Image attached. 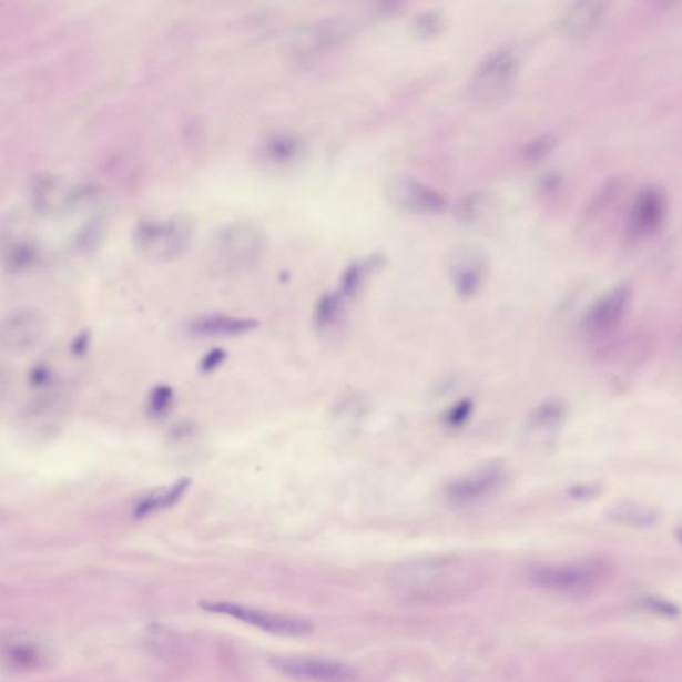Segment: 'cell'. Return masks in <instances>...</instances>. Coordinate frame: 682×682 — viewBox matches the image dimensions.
Segmentation results:
<instances>
[{"label":"cell","mask_w":682,"mask_h":682,"mask_svg":"<svg viewBox=\"0 0 682 682\" xmlns=\"http://www.w3.org/2000/svg\"><path fill=\"white\" fill-rule=\"evenodd\" d=\"M190 488L191 480L187 478L177 479L169 486L156 488L138 499L134 508H132V516L138 520H143L169 511L170 508L175 507L183 500Z\"/></svg>","instance_id":"cell-19"},{"label":"cell","mask_w":682,"mask_h":682,"mask_svg":"<svg viewBox=\"0 0 682 682\" xmlns=\"http://www.w3.org/2000/svg\"><path fill=\"white\" fill-rule=\"evenodd\" d=\"M43 247L30 235H12L3 241L2 263L12 275L31 273L43 262Z\"/></svg>","instance_id":"cell-18"},{"label":"cell","mask_w":682,"mask_h":682,"mask_svg":"<svg viewBox=\"0 0 682 682\" xmlns=\"http://www.w3.org/2000/svg\"><path fill=\"white\" fill-rule=\"evenodd\" d=\"M608 6L602 2H574L566 6L558 18V28L562 34L581 39L599 28L607 14Z\"/></svg>","instance_id":"cell-17"},{"label":"cell","mask_w":682,"mask_h":682,"mask_svg":"<svg viewBox=\"0 0 682 682\" xmlns=\"http://www.w3.org/2000/svg\"><path fill=\"white\" fill-rule=\"evenodd\" d=\"M266 250V236L250 223L225 225L212 237L210 256L215 266L225 271L254 267Z\"/></svg>","instance_id":"cell-3"},{"label":"cell","mask_w":682,"mask_h":682,"mask_svg":"<svg viewBox=\"0 0 682 682\" xmlns=\"http://www.w3.org/2000/svg\"><path fill=\"white\" fill-rule=\"evenodd\" d=\"M566 419L564 403L548 400L536 408L528 420L529 434L551 435Z\"/></svg>","instance_id":"cell-23"},{"label":"cell","mask_w":682,"mask_h":682,"mask_svg":"<svg viewBox=\"0 0 682 682\" xmlns=\"http://www.w3.org/2000/svg\"><path fill=\"white\" fill-rule=\"evenodd\" d=\"M600 493L599 485H582L576 486L572 489V496L574 499L589 500L596 498Z\"/></svg>","instance_id":"cell-36"},{"label":"cell","mask_w":682,"mask_h":682,"mask_svg":"<svg viewBox=\"0 0 682 682\" xmlns=\"http://www.w3.org/2000/svg\"><path fill=\"white\" fill-rule=\"evenodd\" d=\"M225 360H227V353L222 348H214L202 356V360L199 363V369H201L203 374H212L217 368H221Z\"/></svg>","instance_id":"cell-32"},{"label":"cell","mask_w":682,"mask_h":682,"mask_svg":"<svg viewBox=\"0 0 682 682\" xmlns=\"http://www.w3.org/2000/svg\"><path fill=\"white\" fill-rule=\"evenodd\" d=\"M596 568L588 562L572 564L540 566L532 569L531 579L536 586L556 591H572L591 584Z\"/></svg>","instance_id":"cell-16"},{"label":"cell","mask_w":682,"mask_h":682,"mask_svg":"<svg viewBox=\"0 0 682 682\" xmlns=\"http://www.w3.org/2000/svg\"><path fill=\"white\" fill-rule=\"evenodd\" d=\"M508 472L505 466L487 465L461 478L455 479L444 488L442 498L455 508L479 506L493 498L507 486Z\"/></svg>","instance_id":"cell-6"},{"label":"cell","mask_w":682,"mask_h":682,"mask_svg":"<svg viewBox=\"0 0 682 682\" xmlns=\"http://www.w3.org/2000/svg\"><path fill=\"white\" fill-rule=\"evenodd\" d=\"M303 139L294 132L277 131L257 142L254 157L267 169H283L296 163L304 154Z\"/></svg>","instance_id":"cell-15"},{"label":"cell","mask_w":682,"mask_h":682,"mask_svg":"<svg viewBox=\"0 0 682 682\" xmlns=\"http://www.w3.org/2000/svg\"><path fill=\"white\" fill-rule=\"evenodd\" d=\"M631 299V291L625 284L608 291L599 297L582 317V328L591 335H604L612 330L624 317Z\"/></svg>","instance_id":"cell-14"},{"label":"cell","mask_w":682,"mask_h":682,"mask_svg":"<svg viewBox=\"0 0 682 682\" xmlns=\"http://www.w3.org/2000/svg\"><path fill=\"white\" fill-rule=\"evenodd\" d=\"M456 216L466 225L480 224L496 212V201L493 196L485 192H474L456 205Z\"/></svg>","instance_id":"cell-22"},{"label":"cell","mask_w":682,"mask_h":682,"mask_svg":"<svg viewBox=\"0 0 682 682\" xmlns=\"http://www.w3.org/2000/svg\"><path fill=\"white\" fill-rule=\"evenodd\" d=\"M681 540H682V531H681Z\"/></svg>","instance_id":"cell-37"},{"label":"cell","mask_w":682,"mask_h":682,"mask_svg":"<svg viewBox=\"0 0 682 682\" xmlns=\"http://www.w3.org/2000/svg\"><path fill=\"white\" fill-rule=\"evenodd\" d=\"M28 380L31 388L49 389L55 383L54 369L45 366V364H37L29 370Z\"/></svg>","instance_id":"cell-30"},{"label":"cell","mask_w":682,"mask_h":682,"mask_svg":"<svg viewBox=\"0 0 682 682\" xmlns=\"http://www.w3.org/2000/svg\"><path fill=\"white\" fill-rule=\"evenodd\" d=\"M521 69V54L515 45L506 44L489 52L475 69L471 94L481 103H495L508 95Z\"/></svg>","instance_id":"cell-4"},{"label":"cell","mask_w":682,"mask_h":682,"mask_svg":"<svg viewBox=\"0 0 682 682\" xmlns=\"http://www.w3.org/2000/svg\"><path fill=\"white\" fill-rule=\"evenodd\" d=\"M471 413H472V403L461 401L459 404H456V406L449 410L446 417V421L447 424H449L450 427H454V428L460 427L462 426V424H465L469 419V416H471Z\"/></svg>","instance_id":"cell-33"},{"label":"cell","mask_w":682,"mask_h":682,"mask_svg":"<svg viewBox=\"0 0 682 682\" xmlns=\"http://www.w3.org/2000/svg\"><path fill=\"white\" fill-rule=\"evenodd\" d=\"M447 267L456 293L466 299L478 295L491 274L486 251L476 244L462 243L450 250Z\"/></svg>","instance_id":"cell-9"},{"label":"cell","mask_w":682,"mask_h":682,"mask_svg":"<svg viewBox=\"0 0 682 682\" xmlns=\"http://www.w3.org/2000/svg\"><path fill=\"white\" fill-rule=\"evenodd\" d=\"M343 311L342 295H324L316 304L315 324L322 329H328L339 319Z\"/></svg>","instance_id":"cell-26"},{"label":"cell","mask_w":682,"mask_h":682,"mask_svg":"<svg viewBox=\"0 0 682 682\" xmlns=\"http://www.w3.org/2000/svg\"><path fill=\"white\" fill-rule=\"evenodd\" d=\"M4 659L11 668L18 671H35L45 662V652L37 642L22 640L11 641L4 647Z\"/></svg>","instance_id":"cell-21"},{"label":"cell","mask_w":682,"mask_h":682,"mask_svg":"<svg viewBox=\"0 0 682 682\" xmlns=\"http://www.w3.org/2000/svg\"><path fill=\"white\" fill-rule=\"evenodd\" d=\"M386 194L390 204L410 214H437L447 205L439 192L410 177L397 176L389 181Z\"/></svg>","instance_id":"cell-12"},{"label":"cell","mask_w":682,"mask_h":682,"mask_svg":"<svg viewBox=\"0 0 682 682\" xmlns=\"http://www.w3.org/2000/svg\"><path fill=\"white\" fill-rule=\"evenodd\" d=\"M395 586L413 600L447 599L458 596L472 579L471 569L461 559L435 558L409 562L396 569Z\"/></svg>","instance_id":"cell-1"},{"label":"cell","mask_w":682,"mask_h":682,"mask_svg":"<svg viewBox=\"0 0 682 682\" xmlns=\"http://www.w3.org/2000/svg\"><path fill=\"white\" fill-rule=\"evenodd\" d=\"M355 26L347 18H330L304 26L289 41V54L311 61L340 48L354 35Z\"/></svg>","instance_id":"cell-7"},{"label":"cell","mask_w":682,"mask_h":682,"mask_svg":"<svg viewBox=\"0 0 682 682\" xmlns=\"http://www.w3.org/2000/svg\"><path fill=\"white\" fill-rule=\"evenodd\" d=\"M444 29H446V19H444L440 12L427 11L414 19V34L419 39H424V41L440 35Z\"/></svg>","instance_id":"cell-28"},{"label":"cell","mask_w":682,"mask_h":682,"mask_svg":"<svg viewBox=\"0 0 682 682\" xmlns=\"http://www.w3.org/2000/svg\"><path fill=\"white\" fill-rule=\"evenodd\" d=\"M609 519L621 526L648 528L653 527L659 520V513L651 507L622 502L609 511Z\"/></svg>","instance_id":"cell-24"},{"label":"cell","mask_w":682,"mask_h":682,"mask_svg":"<svg viewBox=\"0 0 682 682\" xmlns=\"http://www.w3.org/2000/svg\"><path fill=\"white\" fill-rule=\"evenodd\" d=\"M48 334V320L37 309L11 313L0 327V347L4 354L21 356L34 350Z\"/></svg>","instance_id":"cell-10"},{"label":"cell","mask_w":682,"mask_h":682,"mask_svg":"<svg viewBox=\"0 0 682 682\" xmlns=\"http://www.w3.org/2000/svg\"><path fill=\"white\" fill-rule=\"evenodd\" d=\"M377 264H379V259H377V257H373V259H369L368 262L356 263L353 264V266H349L346 269V273H344L342 279L343 296H354L363 286L369 271H373Z\"/></svg>","instance_id":"cell-27"},{"label":"cell","mask_w":682,"mask_h":682,"mask_svg":"<svg viewBox=\"0 0 682 682\" xmlns=\"http://www.w3.org/2000/svg\"><path fill=\"white\" fill-rule=\"evenodd\" d=\"M554 145V139L546 135L536 139V141L529 143L525 150V155L528 161L539 162L542 157H546L549 152L552 151Z\"/></svg>","instance_id":"cell-31"},{"label":"cell","mask_w":682,"mask_h":682,"mask_svg":"<svg viewBox=\"0 0 682 682\" xmlns=\"http://www.w3.org/2000/svg\"><path fill=\"white\" fill-rule=\"evenodd\" d=\"M91 348V334L90 330H82L79 333L74 339L71 342V355L77 357V359H83V357L88 356L89 350Z\"/></svg>","instance_id":"cell-34"},{"label":"cell","mask_w":682,"mask_h":682,"mask_svg":"<svg viewBox=\"0 0 682 682\" xmlns=\"http://www.w3.org/2000/svg\"><path fill=\"white\" fill-rule=\"evenodd\" d=\"M175 399V390L170 384H156L149 393L147 401H145V410H147V415L151 419L162 420L164 417H167L172 408H174Z\"/></svg>","instance_id":"cell-25"},{"label":"cell","mask_w":682,"mask_h":682,"mask_svg":"<svg viewBox=\"0 0 682 682\" xmlns=\"http://www.w3.org/2000/svg\"><path fill=\"white\" fill-rule=\"evenodd\" d=\"M269 664L287 678L301 681L350 682L356 678L354 668L334 660L284 655L271 659Z\"/></svg>","instance_id":"cell-11"},{"label":"cell","mask_w":682,"mask_h":682,"mask_svg":"<svg viewBox=\"0 0 682 682\" xmlns=\"http://www.w3.org/2000/svg\"><path fill=\"white\" fill-rule=\"evenodd\" d=\"M92 194L88 184H75L54 174H39L29 185L31 207L44 215L62 214L75 208Z\"/></svg>","instance_id":"cell-8"},{"label":"cell","mask_w":682,"mask_h":682,"mask_svg":"<svg viewBox=\"0 0 682 682\" xmlns=\"http://www.w3.org/2000/svg\"><path fill=\"white\" fill-rule=\"evenodd\" d=\"M666 215L664 192L648 187L634 197L628 215V233L634 240H642L658 233Z\"/></svg>","instance_id":"cell-13"},{"label":"cell","mask_w":682,"mask_h":682,"mask_svg":"<svg viewBox=\"0 0 682 682\" xmlns=\"http://www.w3.org/2000/svg\"><path fill=\"white\" fill-rule=\"evenodd\" d=\"M194 231V223L185 215L145 217L132 230V243L151 261L172 262L189 250Z\"/></svg>","instance_id":"cell-2"},{"label":"cell","mask_w":682,"mask_h":682,"mask_svg":"<svg viewBox=\"0 0 682 682\" xmlns=\"http://www.w3.org/2000/svg\"><path fill=\"white\" fill-rule=\"evenodd\" d=\"M104 236V222L101 217L92 218L89 223L83 225V228L79 231L75 237V246L78 250L88 253V251L95 250L99 243L102 242Z\"/></svg>","instance_id":"cell-29"},{"label":"cell","mask_w":682,"mask_h":682,"mask_svg":"<svg viewBox=\"0 0 682 682\" xmlns=\"http://www.w3.org/2000/svg\"><path fill=\"white\" fill-rule=\"evenodd\" d=\"M205 612L228 615L237 621L259 628L261 631L283 635V638H303L314 631L308 620L263 611V609L240 604V602L205 600L199 604Z\"/></svg>","instance_id":"cell-5"},{"label":"cell","mask_w":682,"mask_h":682,"mask_svg":"<svg viewBox=\"0 0 682 682\" xmlns=\"http://www.w3.org/2000/svg\"><path fill=\"white\" fill-rule=\"evenodd\" d=\"M257 327L259 323L247 317L207 315L192 322L189 333L196 337H235L251 334Z\"/></svg>","instance_id":"cell-20"},{"label":"cell","mask_w":682,"mask_h":682,"mask_svg":"<svg viewBox=\"0 0 682 682\" xmlns=\"http://www.w3.org/2000/svg\"><path fill=\"white\" fill-rule=\"evenodd\" d=\"M196 432L194 423L179 421L174 427L170 429V439L175 442H183L191 439Z\"/></svg>","instance_id":"cell-35"}]
</instances>
